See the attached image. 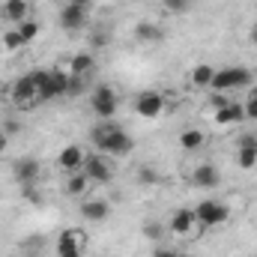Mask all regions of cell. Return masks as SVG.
<instances>
[{
    "mask_svg": "<svg viewBox=\"0 0 257 257\" xmlns=\"http://www.w3.org/2000/svg\"><path fill=\"white\" fill-rule=\"evenodd\" d=\"M81 171L87 174L90 183H102V186H105V183L114 180V168H111V162H108L105 156H87Z\"/></svg>",
    "mask_w": 257,
    "mask_h": 257,
    "instance_id": "8992f818",
    "label": "cell"
},
{
    "mask_svg": "<svg viewBox=\"0 0 257 257\" xmlns=\"http://www.w3.org/2000/svg\"><path fill=\"white\" fill-rule=\"evenodd\" d=\"M236 165H239L242 171H254L257 168V150L254 147H239V153H236Z\"/></svg>",
    "mask_w": 257,
    "mask_h": 257,
    "instance_id": "603a6c76",
    "label": "cell"
},
{
    "mask_svg": "<svg viewBox=\"0 0 257 257\" xmlns=\"http://www.w3.org/2000/svg\"><path fill=\"white\" fill-rule=\"evenodd\" d=\"M66 93H69V72L51 69L48 78L39 87V99H57V96H66Z\"/></svg>",
    "mask_w": 257,
    "mask_h": 257,
    "instance_id": "52a82bcc",
    "label": "cell"
},
{
    "mask_svg": "<svg viewBox=\"0 0 257 257\" xmlns=\"http://www.w3.org/2000/svg\"><path fill=\"white\" fill-rule=\"evenodd\" d=\"M90 141L99 153H108V156H128L135 150V138L123 132V126L114 120H99L90 132Z\"/></svg>",
    "mask_w": 257,
    "mask_h": 257,
    "instance_id": "6da1fadb",
    "label": "cell"
},
{
    "mask_svg": "<svg viewBox=\"0 0 257 257\" xmlns=\"http://www.w3.org/2000/svg\"><path fill=\"white\" fill-rule=\"evenodd\" d=\"M3 48H6V51H18V48H24L21 33H18V30H6V33H3Z\"/></svg>",
    "mask_w": 257,
    "mask_h": 257,
    "instance_id": "d4e9b609",
    "label": "cell"
},
{
    "mask_svg": "<svg viewBox=\"0 0 257 257\" xmlns=\"http://www.w3.org/2000/svg\"><path fill=\"white\" fill-rule=\"evenodd\" d=\"M194 218H197V227H221V224H227L230 209L218 200H200L194 206Z\"/></svg>",
    "mask_w": 257,
    "mask_h": 257,
    "instance_id": "277c9868",
    "label": "cell"
},
{
    "mask_svg": "<svg viewBox=\"0 0 257 257\" xmlns=\"http://www.w3.org/2000/svg\"><path fill=\"white\" fill-rule=\"evenodd\" d=\"M203 144H206V135H203L200 128H183V135H180V147H183L186 153L200 150Z\"/></svg>",
    "mask_w": 257,
    "mask_h": 257,
    "instance_id": "ffe728a7",
    "label": "cell"
},
{
    "mask_svg": "<svg viewBox=\"0 0 257 257\" xmlns=\"http://www.w3.org/2000/svg\"><path fill=\"white\" fill-rule=\"evenodd\" d=\"M84 159H87V153H84L78 144H69V147H63V150L57 153V165H60V171H66V174L81 171V168H84Z\"/></svg>",
    "mask_w": 257,
    "mask_h": 257,
    "instance_id": "8fae6325",
    "label": "cell"
},
{
    "mask_svg": "<svg viewBox=\"0 0 257 257\" xmlns=\"http://www.w3.org/2000/svg\"><path fill=\"white\" fill-rule=\"evenodd\" d=\"M90 45H93V48H108V45H111V33H108V30H96V33L90 36Z\"/></svg>",
    "mask_w": 257,
    "mask_h": 257,
    "instance_id": "83f0119b",
    "label": "cell"
},
{
    "mask_svg": "<svg viewBox=\"0 0 257 257\" xmlns=\"http://www.w3.org/2000/svg\"><path fill=\"white\" fill-rule=\"evenodd\" d=\"M251 42L257 45V24H254V30H251Z\"/></svg>",
    "mask_w": 257,
    "mask_h": 257,
    "instance_id": "74e56055",
    "label": "cell"
},
{
    "mask_svg": "<svg viewBox=\"0 0 257 257\" xmlns=\"http://www.w3.org/2000/svg\"><path fill=\"white\" fill-rule=\"evenodd\" d=\"M87 245V236L81 230H63L57 239V257H81Z\"/></svg>",
    "mask_w": 257,
    "mask_h": 257,
    "instance_id": "ba28073f",
    "label": "cell"
},
{
    "mask_svg": "<svg viewBox=\"0 0 257 257\" xmlns=\"http://www.w3.org/2000/svg\"><path fill=\"white\" fill-rule=\"evenodd\" d=\"M162 6H165V12H171V15H183V12L192 9V0H162Z\"/></svg>",
    "mask_w": 257,
    "mask_h": 257,
    "instance_id": "484cf974",
    "label": "cell"
},
{
    "mask_svg": "<svg viewBox=\"0 0 257 257\" xmlns=\"http://www.w3.org/2000/svg\"><path fill=\"white\" fill-rule=\"evenodd\" d=\"M251 78H254V75H251V69H245V66H224V69H215L209 90H212V93H230V90H236V87L251 84Z\"/></svg>",
    "mask_w": 257,
    "mask_h": 257,
    "instance_id": "7a4b0ae2",
    "label": "cell"
},
{
    "mask_svg": "<svg viewBox=\"0 0 257 257\" xmlns=\"http://www.w3.org/2000/svg\"><path fill=\"white\" fill-rule=\"evenodd\" d=\"M135 111H138V117H144V120H156V117L165 111V96L156 93V90H144V93L135 99Z\"/></svg>",
    "mask_w": 257,
    "mask_h": 257,
    "instance_id": "5b68a950",
    "label": "cell"
},
{
    "mask_svg": "<svg viewBox=\"0 0 257 257\" xmlns=\"http://www.w3.org/2000/svg\"><path fill=\"white\" fill-rule=\"evenodd\" d=\"M84 87H87V81H84V78L69 75V93H66V96H78V93H84Z\"/></svg>",
    "mask_w": 257,
    "mask_h": 257,
    "instance_id": "f546056e",
    "label": "cell"
},
{
    "mask_svg": "<svg viewBox=\"0 0 257 257\" xmlns=\"http://www.w3.org/2000/svg\"><path fill=\"white\" fill-rule=\"evenodd\" d=\"M39 174H42V165H39L33 156H24V159H18V162L12 165V177H15L18 186H30V183H36Z\"/></svg>",
    "mask_w": 257,
    "mask_h": 257,
    "instance_id": "9c48e42d",
    "label": "cell"
},
{
    "mask_svg": "<svg viewBox=\"0 0 257 257\" xmlns=\"http://www.w3.org/2000/svg\"><path fill=\"white\" fill-rule=\"evenodd\" d=\"M138 183H141V186H156V183H159V174H156L153 168H141V171H138Z\"/></svg>",
    "mask_w": 257,
    "mask_h": 257,
    "instance_id": "f1b7e54d",
    "label": "cell"
},
{
    "mask_svg": "<svg viewBox=\"0 0 257 257\" xmlns=\"http://www.w3.org/2000/svg\"><path fill=\"white\" fill-rule=\"evenodd\" d=\"M242 108H245V120H254L257 123V96H251L248 102H242Z\"/></svg>",
    "mask_w": 257,
    "mask_h": 257,
    "instance_id": "4dcf8cb0",
    "label": "cell"
},
{
    "mask_svg": "<svg viewBox=\"0 0 257 257\" xmlns=\"http://www.w3.org/2000/svg\"><path fill=\"white\" fill-rule=\"evenodd\" d=\"M72 3H75V6H81L84 12H90V9H93V0H72Z\"/></svg>",
    "mask_w": 257,
    "mask_h": 257,
    "instance_id": "e575fe53",
    "label": "cell"
},
{
    "mask_svg": "<svg viewBox=\"0 0 257 257\" xmlns=\"http://www.w3.org/2000/svg\"><path fill=\"white\" fill-rule=\"evenodd\" d=\"M162 27L159 24H153V21H141L138 27H135V39L138 42H162Z\"/></svg>",
    "mask_w": 257,
    "mask_h": 257,
    "instance_id": "d6986e66",
    "label": "cell"
},
{
    "mask_svg": "<svg viewBox=\"0 0 257 257\" xmlns=\"http://www.w3.org/2000/svg\"><path fill=\"white\" fill-rule=\"evenodd\" d=\"M156 257H180V254H174V251H156Z\"/></svg>",
    "mask_w": 257,
    "mask_h": 257,
    "instance_id": "8d00e7d4",
    "label": "cell"
},
{
    "mask_svg": "<svg viewBox=\"0 0 257 257\" xmlns=\"http://www.w3.org/2000/svg\"><path fill=\"white\" fill-rule=\"evenodd\" d=\"M212 75H215V69H212V66H206V63L194 66V69H192V84H194V87H209V84H212Z\"/></svg>",
    "mask_w": 257,
    "mask_h": 257,
    "instance_id": "7402d4cb",
    "label": "cell"
},
{
    "mask_svg": "<svg viewBox=\"0 0 257 257\" xmlns=\"http://www.w3.org/2000/svg\"><path fill=\"white\" fill-rule=\"evenodd\" d=\"M15 30L21 33V39H24V45H30V42H33V39L39 36V21H30V18H27V21H21V24H18Z\"/></svg>",
    "mask_w": 257,
    "mask_h": 257,
    "instance_id": "cb8c5ba5",
    "label": "cell"
},
{
    "mask_svg": "<svg viewBox=\"0 0 257 257\" xmlns=\"http://www.w3.org/2000/svg\"><path fill=\"white\" fill-rule=\"evenodd\" d=\"M87 186H90L87 174H84V171H75V174L66 180V194H72V197H81V194H87Z\"/></svg>",
    "mask_w": 257,
    "mask_h": 257,
    "instance_id": "44dd1931",
    "label": "cell"
},
{
    "mask_svg": "<svg viewBox=\"0 0 257 257\" xmlns=\"http://www.w3.org/2000/svg\"><path fill=\"white\" fill-rule=\"evenodd\" d=\"M3 132H6V135H18V132H21V123H15V120H6V123H3Z\"/></svg>",
    "mask_w": 257,
    "mask_h": 257,
    "instance_id": "d6a6232c",
    "label": "cell"
},
{
    "mask_svg": "<svg viewBox=\"0 0 257 257\" xmlns=\"http://www.w3.org/2000/svg\"><path fill=\"white\" fill-rule=\"evenodd\" d=\"M144 236H147V239H159V236H162V227H159L156 221H150V224L144 227Z\"/></svg>",
    "mask_w": 257,
    "mask_h": 257,
    "instance_id": "1f68e13d",
    "label": "cell"
},
{
    "mask_svg": "<svg viewBox=\"0 0 257 257\" xmlns=\"http://www.w3.org/2000/svg\"><path fill=\"white\" fill-rule=\"evenodd\" d=\"M212 120H215L218 126H236V123L245 120V108H242V102H227L224 108H215Z\"/></svg>",
    "mask_w": 257,
    "mask_h": 257,
    "instance_id": "7c38bea8",
    "label": "cell"
},
{
    "mask_svg": "<svg viewBox=\"0 0 257 257\" xmlns=\"http://www.w3.org/2000/svg\"><path fill=\"white\" fill-rule=\"evenodd\" d=\"M108 215H111V203L102 200V197H93V200L81 203V218H87V221H105Z\"/></svg>",
    "mask_w": 257,
    "mask_h": 257,
    "instance_id": "4fadbf2b",
    "label": "cell"
},
{
    "mask_svg": "<svg viewBox=\"0 0 257 257\" xmlns=\"http://www.w3.org/2000/svg\"><path fill=\"white\" fill-rule=\"evenodd\" d=\"M36 99H39V87H36L33 75L27 72V75L15 78V84H12V102L24 105V102H36Z\"/></svg>",
    "mask_w": 257,
    "mask_h": 257,
    "instance_id": "30bf717a",
    "label": "cell"
},
{
    "mask_svg": "<svg viewBox=\"0 0 257 257\" xmlns=\"http://www.w3.org/2000/svg\"><path fill=\"white\" fill-rule=\"evenodd\" d=\"M117 105H120V99H117V90L111 84H99L90 96V108L99 120H111L117 114Z\"/></svg>",
    "mask_w": 257,
    "mask_h": 257,
    "instance_id": "3957f363",
    "label": "cell"
},
{
    "mask_svg": "<svg viewBox=\"0 0 257 257\" xmlns=\"http://www.w3.org/2000/svg\"><path fill=\"white\" fill-rule=\"evenodd\" d=\"M21 197H24L27 203H42V192L36 189V183H30V186H21Z\"/></svg>",
    "mask_w": 257,
    "mask_h": 257,
    "instance_id": "4316f807",
    "label": "cell"
},
{
    "mask_svg": "<svg viewBox=\"0 0 257 257\" xmlns=\"http://www.w3.org/2000/svg\"><path fill=\"white\" fill-rule=\"evenodd\" d=\"M194 227H197L194 209H177V212L171 215V230H174L177 236H186V233H192Z\"/></svg>",
    "mask_w": 257,
    "mask_h": 257,
    "instance_id": "e0dca14e",
    "label": "cell"
},
{
    "mask_svg": "<svg viewBox=\"0 0 257 257\" xmlns=\"http://www.w3.org/2000/svg\"><path fill=\"white\" fill-rule=\"evenodd\" d=\"M239 147H254L257 150V135L254 138H251V135H242V138H239Z\"/></svg>",
    "mask_w": 257,
    "mask_h": 257,
    "instance_id": "836d02e7",
    "label": "cell"
},
{
    "mask_svg": "<svg viewBox=\"0 0 257 257\" xmlns=\"http://www.w3.org/2000/svg\"><path fill=\"white\" fill-rule=\"evenodd\" d=\"M84 24H87V12H84L81 6L66 3L63 9H60V27H63V30H81Z\"/></svg>",
    "mask_w": 257,
    "mask_h": 257,
    "instance_id": "5bb4252c",
    "label": "cell"
},
{
    "mask_svg": "<svg viewBox=\"0 0 257 257\" xmlns=\"http://www.w3.org/2000/svg\"><path fill=\"white\" fill-rule=\"evenodd\" d=\"M27 12H30V3H27V0H6V3L0 6V15H3L9 24L27 21Z\"/></svg>",
    "mask_w": 257,
    "mask_h": 257,
    "instance_id": "2e32d148",
    "label": "cell"
},
{
    "mask_svg": "<svg viewBox=\"0 0 257 257\" xmlns=\"http://www.w3.org/2000/svg\"><path fill=\"white\" fill-rule=\"evenodd\" d=\"M192 183L197 189H215L221 183V174H218L215 165H197L194 174H192Z\"/></svg>",
    "mask_w": 257,
    "mask_h": 257,
    "instance_id": "9a60e30c",
    "label": "cell"
},
{
    "mask_svg": "<svg viewBox=\"0 0 257 257\" xmlns=\"http://www.w3.org/2000/svg\"><path fill=\"white\" fill-rule=\"evenodd\" d=\"M6 147H9V135H6V132H0V156L6 153Z\"/></svg>",
    "mask_w": 257,
    "mask_h": 257,
    "instance_id": "d590c367",
    "label": "cell"
},
{
    "mask_svg": "<svg viewBox=\"0 0 257 257\" xmlns=\"http://www.w3.org/2000/svg\"><path fill=\"white\" fill-rule=\"evenodd\" d=\"M93 66H96V60H93V54H90V51H84V54H75V57H72V63H69V75L87 78V75L93 72Z\"/></svg>",
    "mask_w": 257,
    "mask_h": 257,
    "instance_id": "ac0fdd59",
    "label": "cell"
}]
</instances>
